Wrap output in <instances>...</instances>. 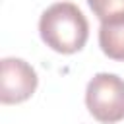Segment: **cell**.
Masks as SVG:
<instances>
[{
  "label": "cell",
  "instance_id": "6da1fadb",
  "mask_svg": "<svg viewBox=\"0 0 124 124\" xmlns=\"http://www.w3.org/2000/svg\"><path fill=\"white\" fill-rule=\"evenodd\" d=\"M39 33L46 46L60 54L81 50L89 37V23L83 12L72 2L48 6L39 19Z\"/></svg>",
  "mask_w": 124,
  "mask_h": 124
},
{
  "label": "cell",
  "instance_id": "7a4b0ae2",
  "mask_svg": "<svg viewBox=\"0 0 124 124\" xmlns=\"http://www.w3.org/2000/svg\"><path fill=\"white\" fill-rule=\"evenodd\" d=\"M85 105L99 122L124 120V79L108 72L95 74L85 89Z\"/></svg>",
  "mask_w": 124,
  "mask_h": 124
},
{
  "label": "cell",
  "instance_id": "3957f363",
  "mask_svg": "<svg viewBox=\"0 0 124 124\" xmlns=\"http://www.w3.org/2000/svg\"><path fill=\"white\" fill-rule=\"evenodd\" d=\"M37 72L21 58H2L0 62V101L4 105L23 103L37 89Z\"/></svg>",
  "mask_w": 124,
  "mask_h": 124
},
{
  "label": "cell",
  "instance_id": "277c9868",
  "mask_svg": "<svg viewBox=\"0 0 124 124\" xmlns=\"http://www.w3.org/2000/svg\"><path fill=\"white\" fill-rule=\"evenodd\" d=\"M99 46L112 60H124V14L101 21Z\"/></svg>",
  "mask_w": 124,
  "mask_h": 124
},
{
  "label": "cell",
  "instance_id": "5b68a950",
  "mask_svg": "<svg viewBox=\"0 0 124 124\" xmlns=\"http://www.w3.org/2000/svg\"><path fill=\"white\" fill-rule=\"evenodd\" d=\"M87 4L101 21L124 14V0H87Z\"/></svg>",
  "mask_w": 124,
  "mask_h": 124
}]
</instances>
